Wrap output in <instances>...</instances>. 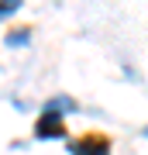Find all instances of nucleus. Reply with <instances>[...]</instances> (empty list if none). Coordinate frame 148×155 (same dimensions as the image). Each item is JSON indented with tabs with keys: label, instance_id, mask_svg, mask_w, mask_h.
Masks as SVG:
<instances>
[{
	"label": "nucleus",
	"instance_id": "obj_1",
	"mask_svg": "<svg viewBox=\"0 0 148 155\" xmlns=\"http://www.w3.org/2000/svg\"><path fill=\"white\" fill-rule=\"evenodd\" d=\"M69 127H66V114L55 110V107H45L41 117L35 121V138L38 141H48V138H66Z\"/></svg>",
	"mask_w": 148,
	"mask_h": 155
},
{
	"label": "nucleus",
	"instance_id": "obj_2",
	"mask_svg": "<svg viewBox=\"0 0 148 155\" xmlns=\"http://www.w3.org/2000/svg\"><path fill=\"white\" fill-rule=\"evenodd\" d=\"M110 152H114V141L104 131H86L69 141V155H110Z\"/></svg>",
	"mask_w": 148,
	"mask_h": 155
},
{
	"label": "nucleus",
	"instance_id": "obj_4",
	"mask_svg": "<svg viewBox=\"0 0 148 155\" xmlns=\"http://www.w3.org/2000/svg\"><path fill=\"white\" fill-rule=\"evenodd\" d=\"M17 7H21V0H0V21H7Z\"/></svg>",
	"mask_w": 148,
	"mask_h": 155
},
{
	"label": "nucleus",
	"instance_id": "obj_3",
	"mask_svg": "<svg viewBox=\"0 0 148 155\" xmlns=\"http://www.w3.org/2000/svg\"><path fill=\"white\" fill-rule=\"evenodd\" d=\"M28 41H31V28H11L7 31V45H14V48H21Z\"/></svg>",
	"mask_w": 148,
	"mask_h": 155
}]
</instances>
